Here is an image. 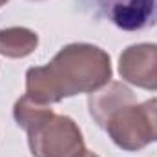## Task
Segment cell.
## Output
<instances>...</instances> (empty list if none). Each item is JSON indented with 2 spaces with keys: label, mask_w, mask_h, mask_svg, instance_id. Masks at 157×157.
Here are the masks:
<instances>
[{
  "label": "cell",
  "mask_w": 157,
  "mask_h": 157,
  "mask_svg": "<svg viewBox=\"0 0 157 157\" xmlns=\"http://www.w3.org/2000/svg\"><path fill=\"white\" fill-rule=\"evenodd\" d=\"M119 75L124 82L157 91V44H132L119 55Z\"/></svg>",
  "instance_id": "cell-5"
},
{
  "label": "cell",
  "mask_w": 157,
  "mask_h": 157,
  "mask_svg": "<svg viewBox=\"0 0 157 157\" xmlns=\"http://www.w3.org/2000/svg\"><path fill=\"white\" fill-rule=\"evenodd\" d=\"M31 2H44V0H31Z\"/></svg>",
  "instance_id": "cell-9"
},
{
  "label": "cell",
  "mask_w": 157,
  "mask_h": 157,
  "mask_svg": "<svg viewBox=\"0 0 157 157\" xmlns=\"http://www.w3.org/2000/svg\"><path fill=\"white\" fill-rule=\"evenodd\" d=\"M7 2H9V0H0V7H2V6H6Z\"/></svg>",
  "instance_id": "cell-8"
},
{
  "label": "cell",
  "mask_w": 157,
  "mask_h": 157,
  "mask_svg": "<svg viewBox=\"0 0 157 157\" xmlns=\"http://www.w3.org/2000/svg\"><path fill=\"white\" fill-rule=\"evenodd\" d=\"M13 117L28 133L33 157H77L86 150L78 124L68 115L55 113L49 104L22 95L13 106Z\"/></svg>",
  "instance_id": "cell-2"
},
{
  "label": "cell",
  "mask_w": 157,
  "mask_h": 157,
  "mask_svg": "<svg viewBox=\"0 0 157 157\" xmlns=\"http://www.w3.org/2000/svg\"><path fill=\"white\" fill-rule=\"evenodd\" d=\"M77 157H99V155H97V154H93V152H90V150L86 148V150H82Z\"/></svg>",
  "instance_id": "cell-7"
},
{
  "label": "cell",
  "mask_w": 157,
  "mask_h": 157,
  "mask_svg": "<svg viewBox=\"0 0 157 157\" xmlns=\"http://www.w3.org/2000/svg\"><path fill=\"white\" fill-rule=\"evenodd\" d=\"M39 46V35L22 26L0 29V55L6 59H24Z\"/></svg>",
  "instance_id": "cell-6"
},
{
  "label": "cell",
  "mask_w": 157,
  "mask_h": 157,
  "mask_svg": "<svg viewBox=\"0 0 157 157\" xmlns=\"http://www.w3.org/2000/svg\"><path fill=\"white\" fill-rule=\"evenodd\" d=\"M110 55L88 42H73L44 66L26 71V95L40 104H57L78 93H93L112 80Z\"/></svg>",
  "instance_id": "cell-1"
},
{
  "label": "cell",
  "mask_w": 157,
  "mask_h": 157,
  "mask_svg": "<svg viewBox=\"0 0 157 157\" xmlns=\"http://www.w3.org/2000/svg\"><path fill=\"white\" fill-rule=\"evenodd\" d=\"M101 17L122 31L157 26V0H90Z\"/></svg>",
  "instance_id": "cell-4"
},
{
  "label": "cell",
  "mask_w": 157,
  "mask_h": 157,
  "mask_svg": "<svg viewBox=\"0 0 157 157\" xmlns=\"http://www.w3.org/2000/svg\"><path fill=\"white\" fill-rule=\"evenodd\" d=\"M102 130L124 152H139L157 141V97L137 102L135 97L124 101L104 119Z\"/></svg>",
  "instance_id": "cell-3"
}]
</instances>
